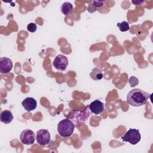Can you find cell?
<instances>
[{"label": "cell", "instance_id": "cell-1", "mask_svg": "<svg viewBox=\"0 0 153 153\" xmlns=\"http://www.w3.org/2000/svg\"><path fill=\"white\" fill-rule=\"evenodd\" d=\"M149 96V93L141 89L134 88L128 93L127 95V102L132 106H141L147 102Z\"/></svg>", "mask_w": 153, "mask_h": 153}, {"label": "cell", "instance_id": "cell-2", "mask_svg": "<svg viewBox=\"0 0 153 153\" xmlns=\"http://www.w3.org/2000/svg\"><path fill=\"white\" fill-rule=\"evenodd\" d=\"M75 124L68 118H65L60 121L57 124V131L62 137L71 136L74 131Z\"/></svg>", "mask_w": 153, "mask_h": 153}, {"label": "cell", "instance_id": "cell-3", "mask_svg": "<svg viewBox=\"0 0 153 153\" xmlns=\"http://www.w3.org/2000/svg\"><path fill=\"white\" fill-rule=\"evenodd\" d=\"M123 141L127 142L131 145L138 143L141 139L140 133L139 130L136 128H130L123 136H121Z\"/></svg>", "mask_w": 153, "mask_h": 153}, {"label": "cell", "instance_id": "cell-4", "mask_svg": "<svg viewBox=\"0 0 153 153\" xmlns=\"http://www.w3.org/2000/svg\"><path fill=\"white\" fill-rule=\"evenodd\" d=\"M53 65L57 70L64 71L68 66V59L63 54H59L55 57Z\"/></svg>", "mask_w": 153, "mask_h": 153}, {"label": "cell", "instance_id": "cell-5", "mask_svg": "<svg viewBox=\"0 0 153 153\" xmlns=\"http://www.w3.org/2000/svg\"><path fill=\"white\" fill-rule=\"evenodd\" d=\"M35 134L30 129H25L23 130L20 135L21 142L24 145H32L35 140Z\"/></svg>", "mask_w": 153, "mask_h": 153}, {"label": "cell", "instance_id": "cell-6", "mask_svg": "<svg viewBox=\"0 0 153 153\" xmlns=\"http://www.w3.org/2000/svg\"><path fill=\"white\" fill-rule=\"evenodd\" d=\"M37 143L41 146L48 145L50 142V133L47 129H40L37 131L36 135Z\"/></svg>", "mask_w": 153, "mask_h": 153}, {"label": "cell", "instance_id": "cell-7", "mask_svg": "<svg viewBox=\"0 0 153 153\" xmlns=\"http://www.w3.org/2000/svg\"><path fill=\"white\" fill-rule=\"evenodd\" d=\"M13 66L12 60L7 57H2L0 59V72L1 74L9 73Z\"/></svg>", "mask_w": 153, "mask_h": 153}, {"label": "cell", "instance_id": "cell-8", "mask_svg": "<svg viewBox=\"0 0 153 153\" xmlns=\"http://www.w3.org/2000/svg\"><path fill=\"white\" fill-rule=\"evenodd\" d=\"M88 108L91 113L94 115L101 114L104 111V103L99 100H95L91 102Z\"/></svg>", "mask_w": 153, "mask_h": 153}, {"label": "cell", "instance_id": "cell-9", "mask_svg": "<svg viewBox=\"0 0 153 153\" xmlns=\"http://www.w3.org/2000/svg\"><path fill=\"white\" fill-rule=\"evenodd\" d=\"M22 105L27 112H31L36 109L37 106V102L34 98L27 97L22 101Z\"/></svg>", "mask_w": 153, "mask_h": 153}, {"label": "cell", "instance_id": "cell-10", "mask_svg": "<svg viewBox=\"0 0 153 153\" xmlns=\"http://www.w3.org/2000/svg\"><path fill=\"white\" fill-rule=\"evenodd\" d=\"M0 120L2 123L5 124L10 123L13 120V115L10 110H4L1 112Z\"/></svg>", "mask_w": 153, "mask_h": 153}, {"label": "cell", "instance_id": "cell-11", "mask_svg": "<svg viewBox=\"0 0 153 153\" xmlns=\"http://www.w3.org/2000/svg\"><path fill=\"white\" fill-rule=\"evenodd\" d=\"M73 5L69 2H63L60 7L61 12L65 16H69L72 11H73Z\"/></svg>", "mask_w": 153, "mask_h": 153}, {"label": "cell", "instance_id": "cell-12", "mask_svg": "<svg viewBox=\"0 0 153 153\" xmlns=\"http://www.w3.org/2000/svg\"><path fill=\"white\" fill-rule=\"evenodd\" d=\"M90 76L94 80H100L103 76L102 71L97 68L93 69L90 74Z\"/></svg>", "mask_w": 153, "mask_h": 153}, {"label": "cell", "instance_id": "cell-13", "mask_svg": "<svg viewBox=\"0 0 153 153\" xmlns=\"http://www.w3.org/2000/svg\"><path fill=\"white\" fill-rule=\"evenodd\" d=\"M117 26L121 32H126L130 29L129 23L127 21H123L121 23H118Z\"/></svg>", "mask_w": 153, "mask_h": 153}, {"label": "cell", "instance_id": "cell-14", "mask_svg": "<svg viewBox=\"0 0 153 153\" xmlns=\"http://www.w3.org/2000/svg\"><path fill=\"white\" fill-rule=\"evenodd\" d=\"M37 26L35 23H30L27 26V30L32 33L35 32L36 30Z\"/></svg>", "mask_w": 153, "mask_h": 153}, {"label": "cell", "instance_id": "cell-15", "mask_svg": "<svg viewBox=\"0 0 153 153\" xmlns=\"http://www.w3.org/2000/svg\"><path fill=\"white\" fill-rule=\"evenodd\" d=\"M93 4L96 7H102L107 2V1H93Z\"/></svg>", "mask_w": 153, "mask_h": 153}, {"label": "cell", "instance_id": "cell-16", "mask_svg": "<svg viewBox=\"0 0 153 153\" xmlns=\"http://www.w3.org/2000/svg\"><path fill=\"white\" fill-rule=\"evenodd\" d=\"M131 2H132V3L135 4L136 5H137L139 4H141L142 2H143V1H132Z\"/></svg>", "mask_w": 153, "mask_h": 153}]
</instances>
